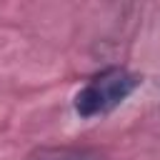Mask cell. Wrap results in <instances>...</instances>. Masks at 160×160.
<instances>
[{"mask_svg":"<svg viewBox=\"0 0 160 160\" xmlns=\"http://www.w3.org/2000/svg\"><path fill=\"white\" fill-rule=\"evenodd\" d=\"M25 160H105V158H102V152H98L92 148L62 145V148H40V150L30 152Z\"/></svg>","mask_w":160,"mask_h":160,"instance_id":"obj_2","label":"cell"},{"mask_svg":"<svg viewBox=\"0 0 160 160\" xmlns=\"http://www.w3.org/2000/svg\"><path fill=\"white\" fill-rule=\"evenodd\" d=\"M140 82H142V78L125 70V68H105L78 90L72 108L85 120L98 118V115H108L118 105H122L140 88Z\"/></svg>","mask_w":160,"mask_h":160,"instance_id":"obj_1","label":"cell"}]
</instances>
